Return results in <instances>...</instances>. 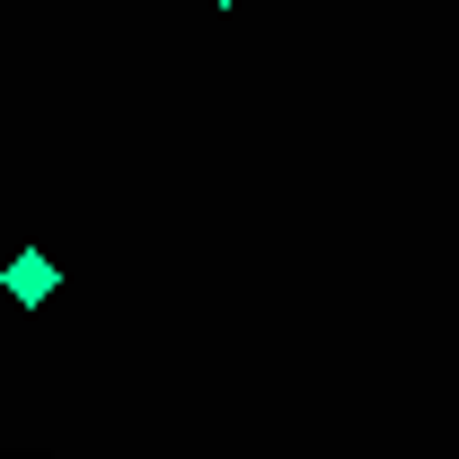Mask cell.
<instances>
[{
    "instance_id": "7a4b0ae2",
    "label": "cell",
    "mask_w": 459,
    "mask_h": 459,
    "mask_svg": "<svg viewBox=\"0 0 459 459\" xmlns=\"http://www.w3.org/2000/svg\"><path fill=\"white\" fill-rule=\"evenodd\" d=\"M221 9H230V0H221Z\"/></svg>"
},
{
    "instance_id": "6da1fadb",
    "label": "cell",
    "mask_w": 459,
    "mask_h": 459,
    "mask_svg": "<svg viewBox=\"0 0 459 459\" xmlns=\"http://www.w3.org/2000/svg\"><path fill=\"white\" fill-rule=\"evenodd\" d=\"M0 283H9V300H27V309H36V300H54V256H45V247H18Z\"/></svg>"
}]
</instances>
